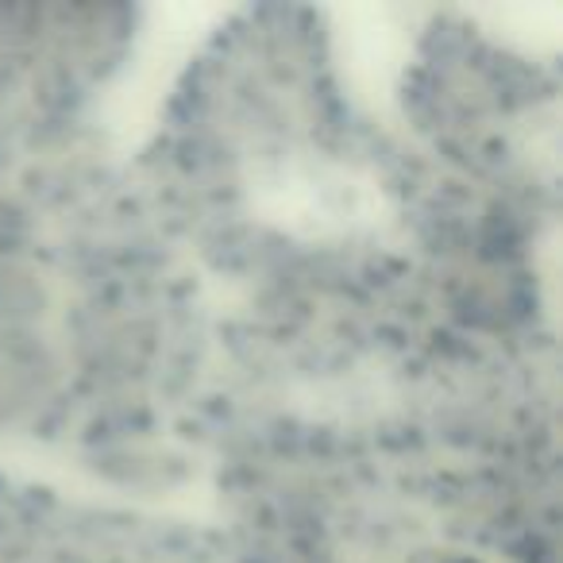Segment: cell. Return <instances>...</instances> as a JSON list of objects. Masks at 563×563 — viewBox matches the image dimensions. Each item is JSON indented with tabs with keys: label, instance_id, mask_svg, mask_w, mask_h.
Returning a JSON list of instances; mask_svg holds the SVG:
<instances>
[{
	"label": "cell",
	"instance_id": "6da1fadb",
	"mask_svg": "<svg viewBox=\"0 0 563 563\" xmlns=\"http://www.w3.org/2000/svg\"><path fill=\"white\" fill-rule=\"evenodd\" d=\"M255 201L266 217L309 235L360 232V228L378 224V209H383V197L375 186L340 170V166L321 163H286L258 174Z\"/></svg>",
	"mask_w": 563,
	"mask_h": 563
}]
</instances>
